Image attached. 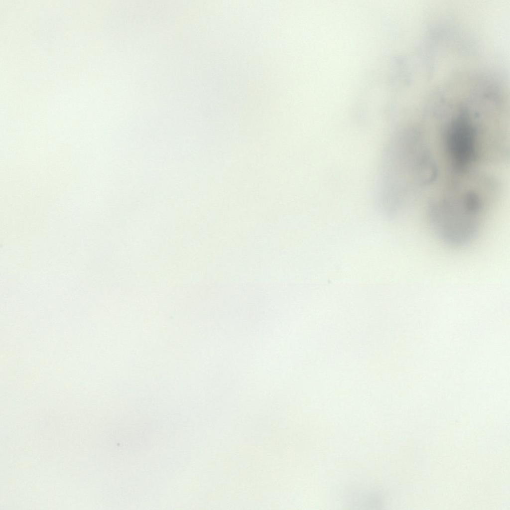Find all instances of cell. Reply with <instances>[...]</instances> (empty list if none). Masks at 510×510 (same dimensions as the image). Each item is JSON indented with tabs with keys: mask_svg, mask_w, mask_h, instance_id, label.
Returning <instances> with one entry per match:
<instances>
[{
	"mask_svg": "<svg viewBox=\"0 0 510 510\" xmlns=\"http://www.w3.org/2000/svg\"><path fill=\"white\" fill-rule=\"evenodd\" d=\"M431 201L428 208L429 222L440 240L456 247L466 246L474 240L479 230L483 205L463 199Z\"/></svg>",
	"mask_w": 510,
	"mask_h": 510,
	"instance_id": "obj_1",
	"label": "cell"
}]
</instances>
